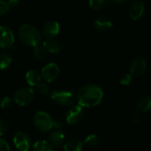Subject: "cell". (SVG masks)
Listing matches in <instances>:
<instances>
[{
	"label": "cell",
	"mask_w": 151,
	"mask_h": 151,
	"mask_svg": "<svg viewBox=\"0 0 151 151\" xmlns=\"http://www.w3.org/2000/svg\"><path fill=\"white\" fill-rule=\"evenodd\" d=\"M104 96L102 88L93 83L82 86L77 92V100L83 108H93L98 106Z\"/></svg>",
	"instance_id": "1"
},
{
	"label": "cell",
	"mask_w": 151,
	"mask_h": 151,
	"mask_svg": "<svg viewBox=\"0 0 151 151\" xmlns=\"http://www.w3.org/2000/svg\"><path fill=\"white\" fill-rule=\"evenodd\" d=\"M18 36L20 41L28 47H35L40 44L42 41V33L36 27L29 24H24L20 27Z\"/></svg>",
	"instance_id": "2"
},
{
	"label": "cell",
	"mask_w": 151,
	"mask_h": 151,
	"mask_svg": "<svg viewBox=\"0 0 151 151\" xmlns=\"http://www.w3.org/2000/svg\"><path fill=\"white\" fill-rule=\"evenodd\" d=\"M34 127L40 132H48L53 127V119L45 111H36L33 117Z\"/></svg>",
	"instance_id": "3"
},
{
	"label": "cell",
	"mask_w": 151,
	"mask_h": 151,
	"mask_svg": "<svg viewBox=\"0 0 151 151\" xmlns=\"http://www.w3.org/2000/svg\"><path fill=\"white\" fill-rule=\"evenodd\" d=\"M35 97V92L33 88L29 87H23L19 88L14 94V102L20 107L29 105Z\"/></svg>",
	"instance_id": "4"
},
{
	"label": "cell",
	"mask_w": 151,
	"mask_h": 151,
	"mask_svg": "<svg viewBox=\"0 0 151 151\" xmlns=\"http://www.w3.org/2000/svg\"><path fill=\"white\" fill-rule=\"evenodd\" d=\"M50 96L54 104L61 106L72 105L75 99L73 92L64 89H55L51 93Z\"/></svg>",
	"instance_id": "5"
},
{
	"label": "cell",
	"mask_w": 151,
	"mask_h": 151,
	"mask_svg": "<svg viewBox=\"0 0 151 151\" xmlns=\"http://www.w3.org/2000/svg\"><path fill=\"white\" fill-rule=\"evenodd\" d=\"M14 34L12 28L6 25H0V49L6 50L14 44Z\"/></svg>",
	"instance_id": "6"
},
{
	"label": "cell",
	"mask_w": 151,
	"mask_h": 151,
	"mask_svg": "<svg viewBox=\"0 0 151 151\" xmlns=\"http://www.w3.org/2000/svg\"><path fill=\"white\" fill-rule=\"evenodd\" d=\"M84 115L85 111L83 107L79 104H75L68 109L65 115V119L69 125H77L82 120Z\"/></svg>",
	"instance_id": "7"
},
{
	"label": "cell",
	"mask_w": 151,
	"mask_h": 151,
	"mask_svg": "<svg viewBox=\"0 0 151 151\" xmlns=\"http://www.w3.org/2000/svg\"><path fill=\"white\" fill-rule=\"evenodd\" d=\"M40 73H41L42 79L45 82L51 83V82H53L59 77L60 67L55 63H48L43 67Z\"/></svg>",
	"instance_id": "8"
},
{
	"label": "cell",
	"mask_w": 151,
	"mask_h": 151,
	"mask_svg": "<svg viewBox=\"0 0 151 151\" xmlns=\"http://www.w3.org/2000/svg\"><path fill=\"white\" fill-rule=\"evenodd\" d=\"M13 144L20 151H28L31 146V139L29 135L24 132H18L13 136Z\"/></svg>",
	"instance_id": "9"
},
{
	"label": "cell",
	"mask_w": 151,
	"mask_h": 151,
	"mask_svg": "<svg viewBox=\"0 0 151 151\" xmlns=\"http://www.w3.org/2000/svg\"><path fill=\"white\" fill-rule=\"evenodd\" d=\"M146 70L147 63L142 57H137L132 61L130 65V73L132 76L141 77L145 73Z\"/></svg>",
	"instance_id": "10"
},
{
	"label": "cell",
	"mask_w": 151,
	"mask_h": 151,
	"mask_svg": "<svg viewBox=\"0 0 151 151\" xmlns=\"http://www.w3.org/2000/svg\"><path fill=\"white\" fill-rule=\"evenodd\" d=\"M61 30V27L59 22L55 20H49L47 21L42 28V35L45 38H55Z\"/></svg>",
	"instance_id": "11"
},
{
	"label": "cell",
	"mask_w": 151,
	"mask_h": 151,
	"mask_svg": "<svg viewBox=\"0 0 151 151\" xmlns=\"http://www.w3.org/2000/svg\"><path fill=\"white\" fill-rule=\"evenodd\" d=\"M145 5L142 1H134L129 9V16L133 20H138L142 18L144 14Z\"/></svg>",
	"instance_id": "12"
},
{
	"label": "cell",
	"mask_w": 151,
	"mask_h": 151,
	"mask_svg": "<svg viewBox=\"0 0 151 151\" xmlns=\"http://www.w3.org/2000/svg\"><path fill=\"white\" fill-rule=\"evenodd\" d=\"M42 45L44 47V49L48 53H53V54L60 53L62 49V45L61 42L55 38H45Z\"/></svg>",
	"instance_id": "13"
},
{
	"label": "cell",
	"mask_w": 151,
	"mask_h": 151,
	"mask_svg": "<svg viewBox=\"0 0 151 151\" xmlns=\"http://www.w3.org/2000/svg\"><path fill=\"white\" fill-rule=\"evenodd\" d=\"M65 141V134L61 131V129H55L51 132L48 137V142L53 147L58 148L64 144Z\"/></svg>",
	"instance_id": "14"
},
{
	"label": "cell",
	"mask_w": 151,
	"mask_h": 151,
	"mask_svg": "<svg viewBox=\"0 0 151 151\" xmlns=\"http://www.w3.org/2000/svg\"><path fill=\"white\" fill-rule=\"evenodd\" d=\"M112 26L113 22L111 19L107 16H101L94 20V27L100 31H108L112 27Z\"/></svg>",
	"instance_id": "15"
},
{
	"label": "cell",
	"mask_w": 151,
	"mask_h": 151,
	"mask_svg": "<svg viewBox=\"0 0 151 151\" xmlns=\"http://www.w3.org/2000/svg\"><path fill=\"white\" fill-rule=\"evenodd\" d=\"M25 79L27 83L30 87H36L41 82L42 77H41V73L35 69H31L27 72Z\"/></svg>",
	"instance_id": "16"
},
{
	"label": "cell",
	"mask_w": 151,
	"mask_h": 151,
	"mask_svg": "<svg viewBox=\"0 0 151 151\" xmlns=\"http://www.w3.org/2000/svg\"><path fill=\"white\" fill-rule=\"evenodd\" d=\"M84 148V143L77 138L69 140L64 145L63 149L65 151H81Z\"/></svg>",
	"instance_id": "17"
},
{
	"label": "cell",
	"mask_w": 151,
	"mask_h": 151,
	"mask_svg": "<svg viewBox=\"0 0 151 151\" xmlns=\"http://www.w3.org/2000/svg\"><path fill=\"white\" fill-rule=\"evenodd\" d=\"M135 109L139 112H147L151 110V97L150 96H144L140 99L136 105Z\"/></svg>",
	"instance_id": "18"
},
{
	"label": "cell",
	"mask_w": 151,
	"mask_h": 151,
	"mask_svg": "<svg viewBox=\"0 0 151 151\" xmlns=\"http://www.w3.org/2000/svg\"><path fill=\"white\" fill-rule=\"evenodd\" d=\"M32 150L34 151H53L54 148L48 142V141L39 140L33 144Z\"/></svg>",
	"instance_id": "19"
},
{
	"label": "cell",
	"mask_w": 151,
	"mask_h": 151,
	"mask_svg": "<svg viewBox=\"0 0 151 151\" xmlns=\"http://www.w3.org/2000/svg\"><path fill=\"white\" fill-rule=\"evenodd\" d=\"M12 62V58L8 52L0 53V70L7 69Z\"/></svg>",
	"instance_id": "20"
},
{
	"label": "cell",
	"mask_w": 151,
	"mask_h": 151,
	"mask_svg": "<svg viewBox=\"0 0 151 151\" xmlns=\"http://www.w3.org/2000/svg\"><path fill=\"white\" fill-rule=\"evenodd\" d=\"M34 48V50H33V57L36 59V60H42L44 59L46 55H47V51L46 50L44 49V47L43 45H36Z\"/></svg>",
	"instance_id": "21"
},
{
	"label": "cell",
	"mask_w": 151,
	"mask_h": 151,
	"mask_svg": "<svg viewBox=\"0 0 151 151\" xmlns=\"http://www.w3.org/2000/svg\"><path fill=\"white\" fill-rule=\"evenodd\" d=\"M84 144L87 147H90V148L96 147L99 144V138L95 134H90L85 139Z\"/></svg>",
	"instance_id": "22"
},
{
	"label": "cell",
	"mask_w": 151,
	"mask_h": 151,
	"mask_svg": "<svg viewBox=\"0 0 151 151\" xmlns=\"http://www.w3.org/2000/svg\"><path fill=\"white\" fill-rule=\"evenodd\" d=\"M106 0H89V6L93 11H100L105 5Z\"/></svg>",
	"instance_id": "23"
},
{
	"label": "cell",
	"mask_w": 151,
	"mask_h": 151,
	"mask_svg": "<svg viewBox=\"0 0 151 151\" xmlns=\"http://www.w3.org/2000/svg\"><path fill=\"white\" fill-rule=\"evenodd\" d=\"M37 92L42 95V96H47L50 92V88L49 86L47 84V82H44V83H39L37 86Z\"/></svg>",
	"instance_id": "24"
},
{
	"label": "cell",
	"mask_w": 151,
	"mask_h": 151,
	"mask_svg": "<svg viewBox=\"0 0 151 151\" xmlns=\"http://www.w3.org/2000/svg\"><path fill=\"white\" fill-rule=\"evenodd\" d=\"M131 81H132V75H131V73H125L119 78V82H120L121 85H125V86L130 85Z\"/></svg>",
	"instance_id": "25"
},
{
	"label": "cell",
	"mask_w": 151,
	"mask_h": 151,
	"mask_svg": "<svg viewBox=\"0 0 151 151\" xmlns=\"http://www.w3.org/2000/svg\"><path fill=\"white\" fill-rule=\"evenodd\" d=\"M10 6L7 3V1L0 0V17L5 15L9 12Z\"/></svg>",
	"instance_id": "26"
},
{
	"label": "cell",
	"mask_w": 151,
	"mask_h": 151,
	"mask_svg": "<svg viewBox=\"0 0 151 151\" xmlns=\"http://www.w3.org/2000/svg\"><path fill=\"white\" fill-rule=\"evenodd\" d=\"M12 104V99L9 96H4L0 100V108L2 109H7Z\"/></svg>",
	"instance_id": "27"
},
{
	"label": "cell",
	"mask_w": 151,
	"mask_h": 151,
	"mask_svg": "<svg viewBox=\"0 0 151 151\" xmlns=\"http://www.w3.org/2000/svg\"><path fill=\"white\" fill-rule=\"evenodd\" d=\"M8 130V125L5 120L0 119V136H4Z\"/></svg>",
	"instance_id": "28"
},
{
	"label": "cell",
	"mask_w": 151,
	"mask_h": 151,
	"mask_svg": "<svg viewBox=\"0 0 151 151\" xmlns=\"http://www.w3.org/2000/svg\"><path fill=\"white\" fill-rule=\"evenodd\" d=\"M8 150H10L9 143L6 142V140H4V138H2V136H0V151Z\"/></svg>",
	"instance_id": "29"
},
{
	"label": "cell",
	"mask_w": 151,
	"mask_h": 151,
	"mask_svg": "<svg viewBox=\"0 0 151 151\" xmlns=\"http://www.w3.org/2000/svg\"><path fill=\"white\" fill-rule=\"evenodd\" d=\"M132 124L133 125V126H136V125H138L139 123H140V121H141V118L139 117V115H137V114H135V115H133V118H132Z\"/></svg>",
	"instance_id": "30"
},
{
	"label": "cell",
	"mask_w": 151,
	"mask_h": 151,
	"mask_svg": "<svg viewBox=\"0 0 151 151\" xmlns=\"http://www.w3.org/2000/svg\"><path fill=\"white\" fill-rule=\"evenodd\" d=\"M62 121L60 119H55L53 120V127H55L56 129H61L62 127Z\"/></svg>",
	"instance_id": "31"
},
{
	"label": "cell",
	"mask_w": 151,
	"mask_h": 151,
	"mask_svg": "<svg viewBox=\"0 0 151 151\" xmlns=\"http://www.w3.org/2000/svg\"><path fill=\"white\" fill-rule=\"evenodd\" d=\"M7 3L10 7H15L19 4L20 0H7Z\"/></svg>",
	"instance_id": "32"
},
{
	"label": "cell",
	"mask_w": 151,
	"mask_h": 151,
	"mask_svg": "<svg viewBox=\"0 0 151 151\" xmlns=\"http://www.w3.org/2000/svg\"><path fill=\"white\" fill-rule=\"evenodd\" d=\"M115 3H117V4H124V3H125L127 0H113Z\"/></svg>",
	"instance_id": "33"
}]
</instances>
